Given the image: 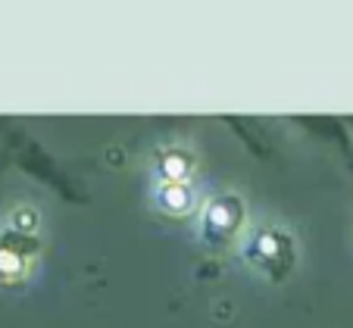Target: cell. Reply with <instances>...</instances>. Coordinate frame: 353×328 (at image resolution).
Returning a JSON list of instances; mask_svg holds the SVG:
<instances>
[{
	"mask_svg": "<svg viewBox=\"0 0 353 328\" xmlns=\"http://www.w3.org/2000/svg\"><path fill=\"white\" fill-rule=\"evenodd\" d=\"M160 203L169 209V213H188L191 209V191L181 181H169V185L160 187Z\"/></svg>",
	"mask_w": 353,
	"mask_h": 328,
	"instance_id": "cell-1",
	"label": "cell"
}]
</instances>
